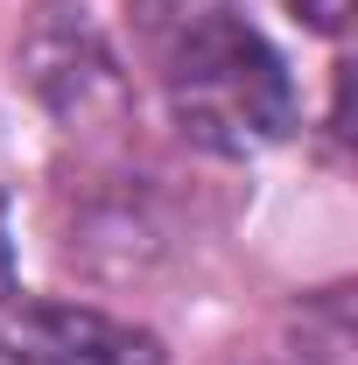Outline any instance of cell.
<instances>
[{
	"mask_svg": "<svg viewBox=\"0 0 358 365\" xmlns=\"http://www.w3.org/2000/svg\"><path fill=\"white\" fill-rule=\"evenodd\" d=\"M155 63H162V91L169 113L197 148L211 155H260L295 127V78L274 56V43L239 21V0L183 14L176 29L155 36Z\"/></svg>",
	"mask_w": 358,
	"mask_h": 365,
	"instance_id": "6da1fadb",
	"label": "cell"
},
{
	"mask_svg": "<svg viewBox=\"0 0 358 365\" xmlns=\"http://www.w3.org/2000/svg\"><path fill=\"white\" fill-rule=\"evenodd\" d=\"M0 365H169L162 344L85 302H7L0 309Z\"/></svg>",
	"mask_w": 358,
	"mask_h": 365,
	"instance_id": "7a4b0ae2",
	"label": "cell"
},
{
	"mask_svg": "<svg viewBox=\"0 0 358 365\" xmlns=\"http://www.w3.org/2000/svg\"><path fill=\"white\" fill-rule=\"evenodd\" d=\"M288 7H295V21H310L316 36H337L352 21V0H288Z\"/></svg>",
	"mask_w": 358,
	"mask_h": 365,
	"instance_id": "3957f363",
	"label": "cell"
}]
</instances>
